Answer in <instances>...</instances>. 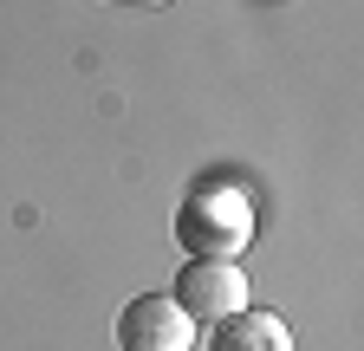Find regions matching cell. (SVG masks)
Masks as SVG:
<instances>
[{
  "instance_id": "6da1fadb",
  "label": "cell",
  "mask_w": 364,
  "mask_h": 351,
  "mask_svg": "<svg viewBox=\"0 0 364 351\" xmlns=\"http://www.w3.org/2000/svg\"><path fill=\"white\" fill-rule=\"evenodd\" d=\"M176 241L202 260H235L254 241V195L228 176H202V183L176 202Z\"/></svg>"
},
{
  "instance_id": "7a4b0ae2",
  "label": "cell",
  "mask_w": 364,
  "mask_h": 351,
  "mask_svg": "<svg viewBox=\"0 0 364 351\" xmlns=\"http://www.w3.org/2000/svg\"><path fill=\"white\" fill-rule=\"evenodd\" d=\"M169 299L196 325H215V319H235L241 306L254 299V286L241 274V260H202V254H189L182 274H176V286H169Z\"/></svg>"
},
{
  "instance_id": "3957f363",
  "label": "cell",
  "mask_w": 364,
  "mask_h": 351,
  "mask_svg": "<svg viewBox=\"0 0 364 351\" xmlns=\"http://www.w3.org/2000/svg\"><path fill=\"white\" fill-rule=\"evenodd\" d=\"M117 351H196V319L169 293H136L117 313Z\"/></svg>"
},
{
  "instance_id": "277c9868",
  "label": "cell",
  "mask_w": 364,
  "mask_h": 351,
  "mask_svg": "<svg viewBox=\"0 0 364 351\" xmlns=\"http://www.w3.org/2000/svg\"><path fill=\"white\" fill-rule=\"evenodd\" d=\"M208 351H293V332H287L280 313H267V306H241L235 319L208 325Z\"/></svg>"
},
{
  "instance_id": "5b68a950",
  "label": "cell",
  "mask_w": 364,
  "mask_h": 351,
  "mask_svg": "<svg viewBox=\"0 0 364 351\" xmlns=\"http://www.w3.org/2000/svg\"><path fill=\"white\" fill-rule=\"evenodd\" d=\"M124 7H163V0H124Z\"/></svg>"
}]
</instances>
